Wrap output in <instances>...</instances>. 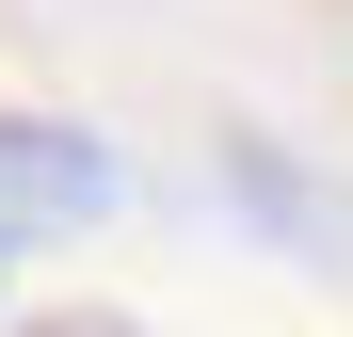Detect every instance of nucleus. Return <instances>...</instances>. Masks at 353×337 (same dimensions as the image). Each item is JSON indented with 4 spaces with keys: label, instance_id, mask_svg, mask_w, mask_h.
I'll use <instances>...</instances> for the list:
<instances>
[{
    "label": "nucleus",
    "instance_id": "f257e3e1",
    "mask_svg": "<svg viewBox=\"0 0 353 337\" xmlns=\"http://www.w3.org/2000/svg\"><path fill=\"white\" fill-rule=\"evenodd\" d=\"M112 209V145L65 112H0V241H65Z\"/></svg>",
    "mask_w": 353,
    "mask_h": 337
},
{
    "label": "nucleus",
    "instance_id": "f03ea898",
    "mask_svg": "<svg viewBox=\"0 0 353 337\" xmlns=\"http://www.w3.org/2000/svg\"><path fill=\"white\" fill-rule=\"evenodd\" d=\"M48 337H129V321H48Z\"/></svg>",
    "mask_w": 353,
    "mask_h": 337
}]
</instances>
